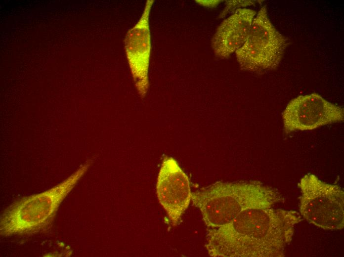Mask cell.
<instances>
[{"instance_id":"6da1fadb","label":"cell","mask_w":344,"mask_h":257,"mask_svg":"<svg viewBox=\"0 0 344 257\" xmlns=\"http://www.w3.org/2000/svg\"><path fill=\"white\" fill-rule=\"evenodd\" d=\"M302 220L295 211L246 210L227 224L208 228L205 247L214 257H281Z\"/></svg>"},{"instance_id":"7a4b0ae2","label":"cell","mask_w":344,"mask_h":257,"mask_svg":"<svg viewBox=\"0 0 344 257\" xmlns=\"http://www.w3.org/2000/svg\"><path fill=\"white\" fill-rule=\"evenodd\" d=\"M191 200L207 227L217 228L246 210L271 208L283 198L275 189L257 182H217L192 192Z\"/></svg>"},{"instance_id":"3957f363","label":"cell","mask_w":344,"mask_h":257,"mask_svg":"<svg viewBox=\"0 0 344 257\" xmlns=\"http://www.w3.org/2000/svg\"><path fill=\"white\" fill-rule=\"evenodd\" d=\"M91 163L90 160L87 161L67 178L50 189L12 203L1 215L0 235L31 234L45 229L52 221L62 202Z\"/></svg>"},{"instance_id":"277c9868","label":"cell","mask_w":344,"mask_h":257,"mask_svg":"<svg viewBox=\"0 0 344 257\" xmlns=\"http://www.w3.org/2000/svg\"><path fill=\"white\" fill-rule=\"evenodd\" d=\"M288 44L270 20L265 6L256 14L247 38L236 52L242 70L262 73L279 66Z\"/></svg>"},{"instance_id":"5b68a950","label":"cell","mask_w":344,"mask_h":257,"mask_svg":"<svg viewBox=\"0 0 344 257\" xmlns=\"http://www.w3.org/2000/svg\"><path fill=\"white\" fill-rule=\"evenodd\" d=\"M300 213L310 224L326 230L344 226V192L336 184L326 183L308 173L300 180Z\"/></svg>"},{"instance_id":"8992f818","label":"cell","mask_w":344,"mask_h":257,"mask_svg":"<svg viewBox=\"0 0 344 257\" xmlns=\"http://www.w3.org/2000/svg\"><path fill=\"white\" fill-rule=\"evenodd\" d=\"M284 131L310 130L344 121L342 107L316 93L299 95L292 99L282 113Z\"/></svg>"},{"instance_id":"52a82bcc","label":"cell","mask_w":344,"mask_h":257,"mask_svg":"<svg viewBox=\"0 0 344 257\" xmlns=\"http://www.w3.org/2000/svg\"><path fill=\"white\" fill-rule=\"evenodd\" d=\"M155 0H147L141 15L126 35L124 45L126 57L135 86L144 98L149 86V70L151 52L150 15Z\"/></svg>"},{"instance_id":"ba28073f","label":"cell","mask_w":344,"mask_h":257,"mask_svg":"<svg viewBox=\"0 0 344 257\" xmlns=\"http://www.w3.org/2000/svg\"><path fill=\"white\" fill-rule=\"evenodd\" d=\"M158 200L173 226H176L192 199L187 175L172 157L165 156L156 184Z\"/></svg>"},{"instance_id":"9c48e42d","label":"cell","mask_w":344,"mask_h":257,"mask_svg":"<svg viewBox=\"0 0 344 257\" xmlns=\"http://www.w3.org/2000/svg\"><path fill=\"white\" fill-rule=\"evenodd\" d=\"M256 15L253 10L241 8L222 21L212 40L216 57L227 58L243 45Z\"/></svg>"},{"instance_id":"30bf717a","label":"cell","mask_w":344,"mask_h":257,"mask_svg":"<svg viewBox=\"0 0 344 257\" xmlns=\"http://www.w3.org/2000/svg\"><path fill=\"white\" fill-rule=\"evenodd\" d=\"M259 0H226L225 1V7L223 11L220 13L219 17L222 18L227 15V14L233 11L235 9L241 8L242 7H245L248 5H253Z\"/></svg>"},{"instance_id":"8fae6325","label":"cell","mask_w":344,"mask_h":257,"mask_svg":"<svg viewBox=\"0 0 344 257\" xmlns=\"http://www.w3.org/2000/svg\"><path fill=\"white\" fill-rule=\"evenodd\" d=\"M196 1L203 6L214 7H215L221 0H196Z\"/></svg>"}]
</instances>
